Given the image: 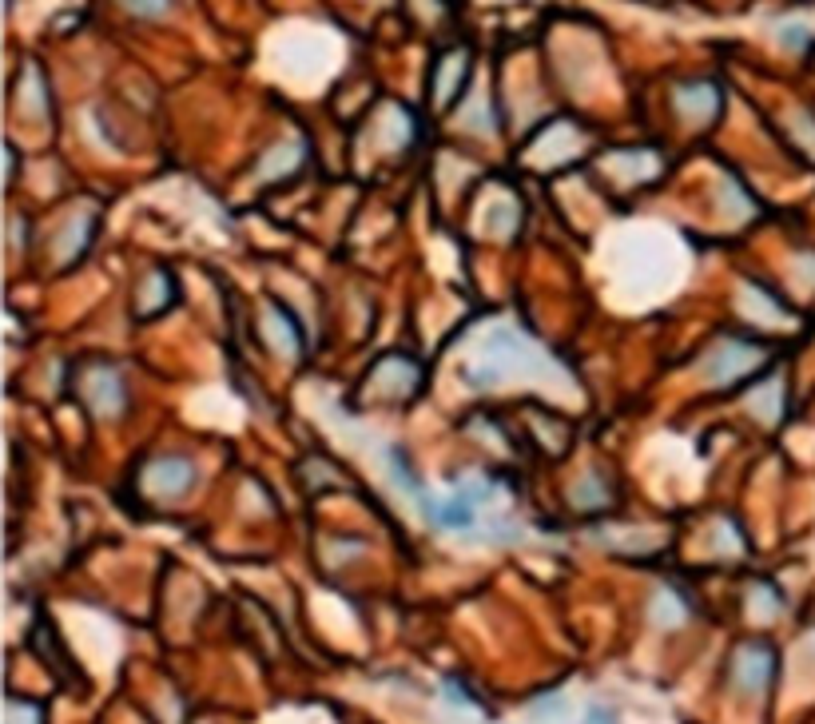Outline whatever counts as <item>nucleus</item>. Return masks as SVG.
I'll list each match as a JSON object with an SVG mask.
<instances>
[{
  "instance_id": "nucleus-1",
  "label": "nucleus",
  "mask_w": 815,
  "mask_h": 724,
  "mask_svg": "<svg viewBox=\"0 0 815 724\" xmlns=\"http://www.w3.org/2000/svg\"><path fill=\"white\" fill-rule=\"evenodd\" d=\"M84 402L92 414H120L124 410V378L112 366H92L84 374Z\"/></svg>"
},
{
  "instance_id": "nucleus-2",
  "label": "nucleus",
  "mask_w": 815,
  "mask_h": 724,
  "mask_svg": "<svg viewBox=\"0 0 815 724\" xmlns=\"http://www.w3.org/2000/svg\"><path fill=\"white\" fill-rule=\"evenodd\" d=\"M776 673V653L768 645H744L736 653V665H732V677L744 693H764L768 681Z\"/></svg>"
},
{
  "instance_id": "nucleus-3",
  "label": "nucleus",
  "mask_w": 815,
  "mask_h": 724,
  "mask_svg": "<svg viewBox=\"0 0 815 724\" xmlns=\"http://www.w3.org/2000/svg\"><path fill=\"white\" fill-rule=\"evenodd\" d=\"M148 482H152V490L175 498V494H183L195 482V466L187 458H160V462L148 466Z\"/></svg>"
},
{
  "instance_id": "nucleus-4",
  "label": "nucleus",
  "mask_w": 815,
  "mask_h": 724,
  "mask_svg": "<svg viewBox=\"0 0 815 724\" xmlns=\"http://www.w3.org/2000/svg\"><path fill=\"white\" fill-rule=\"evenodd\" d=\"M676 104H680V112H684V116L708 120V116H716L720 96H716V88H712V84H688V88H680V92H676Z\"/></svg>"
},
{
  "instance_id": "nucleus-5",
  "label": "nucleus",
  "mask_w": 815,
  "mask_h": 724,
  "mask_svg": "<svg viewBox=\"0 0 815 724\" xmlns=\"http://www.w3.org/2000/svg\"><path fill=\"white\" fill-rule=\"evenodd\" d=\"M752 366H756V351L744 347V343H732V347H724V351L712 359V378H716V382H728V378H736L740 370H752Z\"/></svg>"
},
{
  "instance_id": "nucleus-6",
  "label": "nucleus",
  "mask_w": 815,
  "mask_h": 724,
  "mask_svg": "<svg viewBox=\"0 0 815 724\" xmlns=\"http://www.w3.org/2000/svg\"><path fill=\"white\" fill-rule=\"evenodd\" d=\"M462 76H466V56L462 52L446 56V64L438 68V100H450L462 88Z\"/></svg>"
},
{
  "instance_id": "nucleus-7",
  "label": "nucleus",
  "mask_w": 815,
  "mask_h": 724,
  "mask_svg": "<svg viewBox=\"0 0 815 724\" xmlns=\"http://www.w3.org/2000/svg\"><path fill=\"white\" fill-rule=\"evenodd\" d=\"M167 4L171 0H128V8L140 16H160V12H167Z\"/></svg>"
},
{
  "instance_id": "nucleus-8",
  "label": "nucleus",
  "mask_w": 815,
  "mask_h": 724,
  "mask_svg": "<svg viewBox=\"0 0 815 724\" xmlns=\"http://www.w3.org/2000/svg\"><path fill=\"white\" fill-rule=\"evenodd\" d=\"M585 724H613V717H609L605 709H589V717H585Z\"/></svg>"
}]
</instances>
